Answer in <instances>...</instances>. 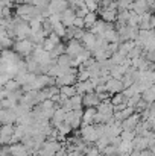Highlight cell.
<instances>
[{"label": "cell", "instance_id": "cell-1", "mask_svg": "<svg viewBox=\"0 0 155 156\" xmlns=\"http://www.w3.org/2000/svg\"><path fill=\"white\" fill-rule=\"evenodd\" d=\"M15 50H17V52H20V53L31 52V43H29V41L21 40V41H18V43L15 44Z\"/></svg>", "mask_w": 155, "mask_h": 156}]
</instances>
